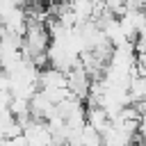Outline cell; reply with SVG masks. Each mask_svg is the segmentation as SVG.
Returning a JSON list of instances; mask_svg holds the SVG:
<instances>
[{
    "label": "cell",
    "instance_id": "13",
    "mask_svg": "<svg viewBox=\"0 0 146 146\" xmlns=\"http://www.w3.org/2000/svg\"><path fill=\"white\" fill-rule=\"evenodd\" d=\"M0 68H2V46H0Z\"/></svg>",
    "mask_w": 146,
    "mask_h": 146
},
{
    "label": "cell",
    "instance_id": "11",
    "mask_svg": "<svg viewBox=\"0 0 146 146\" xmlns=\"http://www.w3.org/2000/svg\"><path fill=\"white\" fill-rule=\"evenodd\" d=\"M128 9H144L146 11V0H125Z\"/></svg>",
    "mask_w": 146,
    "mask_h": 146
},
{
    "label": "cell",
    "instance_id": "12",
    "mask_svg": "<svg viewBox=\"0 0 146 146\" xmlns=\"http://www.w3.org/2000/svg\"><path fill=\"white\" fill-rule=\"evenodd\" d=\"M16 2H18V5H23V2H25V5H36L39 0H16Z\"/></svg>",
    "mask_w": 146,
    "mask_h": 146
},
{
    "label": "cell",
    "instance_id": "8",
    "mask_svg": "<svg viewBox=\"0 0 146 146\" xmlns=\"http://www.w3.org/2000/svg\"><path fill=\"white\" fill-rule=\"evenodd\" d=\"M103 2H105V14H110L114 18H119V16H123L128 11L125 0H103Z\"/></svg>",
    "mask_w": 146,
    "mask_h": 146
},
{
    "label": "cell",
    "instance_id": "7",
    "mask_svg": "<svg viewBox=\"0 0 146 146\" xmlns=\"http://www.w3.org/2000/svg\"><path fill=\"white\" fill-rule=\"evenodd\" d=\"M87 123L94 128V130H98L100 135L110 128V123H112V119H110V114L103 110V107H98V105H89L87 107Z\"/></svg>",
    "mask_w": 146,
    "mask_h": 146
},
{
    "label": "cell",
    "instance_id": "6",
    "mask_svg": "<svg viewBox=\"0 0 146 146\" xmlns=\"http://www.w3.org/2000/svg\"><path fill=\"white\" fill-rule=\"evenodd\" d=\"M0 23H2L5 32H11V34L23 36V32H25V27H27V14H25V11L21 9V5H18V7H14Z\"/></svg>",
    "mask_w": 146,
    "mask_h": 146
},
{
    "label": "cell",
    "instance_id": "5",
    "mask_svg": "<svg viewBox=\"0 0 146 146\" xmlns=\"http://www.w3.org/2000/svg\"><path fill=\"white\" fill-rule=\"evenodd\" d=\"M39 89H68L66 73L55 66L39 71Z\"/></svg>",
    "mask_w": 146,
    "mask_h": 146
},
{
    "label": "cell",
    "instance_id": "3",
    "mask_svg": "<svg viewBox=\"0 0 146 146\" xmlns=\"http://www.w3.org/2000/svg\"><path fill=\"white\" fill-rule=\"evenodd\" d=\"M30 114H32V119L48 121V119H52V116L57 114V105H55L41 89H36V91L32 94V98H30Z\"/></svg>",
    "mask_w": 146,
    "mask_h": 146
},
{
    "label": "cell",
    "instance_id": "1",
    "mask_svg": "<svg viewBox=\"0 0 146 146\" xmlns=\"http://www.w3.org/2000/svg\"><path fill=\"white\" fill-rule=\"evenodd\" d=\"M48 48H50V32L43 21H36L27 16V27L23 32V46L21 52L27 62H32L36 68L48 64Z\"/></svg>",
    "mask_w": 146,
    "mask_h": 146
},
{
    "label": "cell",
    "instance_id": "2",
    "mask_svg": "<svg viewBox=\"0 0 146 146\" xmlns=\"http://www.w3.org/2000/svg\"><path fill=\"white\" fill-rule=\"evenodd\" d=\"M23 137L27 146H55L52 130L48 128L46 121L39 119H30L27 123H23Z\"/></svg>",
    "mask_w": 146,
    "mask_h": 146
},
{
    "label": "cell",
    "instance_id": "10",
    "mask_svg": "<svg viewBox=\"0 0 146 146\" xmlns=\"http://www.w3.org/2000/svg\"><path fill=\"white\" fill-rule=\"evenodd\" d=\"M137 73L146 75V50H137Z\"/></svg>",
    "mask_w": 146,
    "mask_h": 146
},
{
    "label": "cell",
    "instance_id": "9",
    "mask_svg": "<svg viewBox=\"0 0 146 146\" xmlns=\"http://www.w3.org/2000/svg\"><path fill=\"white\" fill-rule=\"evenodd\" d=\"M137 110H139V135H141V141L146 144V100L137 103Z\"/></svg>",
    "mask_w": 146,
    "mask_h": 146
},
{
    "label": "cell",
    "instance_id": "4",
    "mask_svg": "<svg viewBox=\"0 0 146 146\" xmlns=\"http://www.w3.org/2000/svg\"><path fill=\"white\" fill-rule=\"evenodd\" d=\"M144 21H146V11H144V9H128L123 16H119V25H121L123 34H125L130 41L139 34Z\"/></svg>",
    "mask_w": 146,
    "mask_h": 146
}]
</instances>
